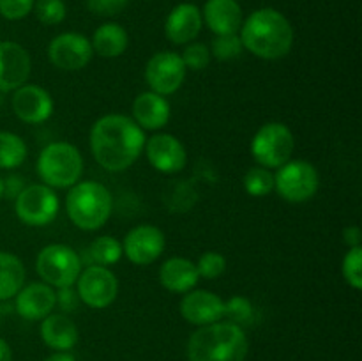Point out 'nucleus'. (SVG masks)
<instances>
[{"mask_svg":"<svg viewBox=\"0 0 362 361\" xmlns=\"http://www.w3.org/2000/svg\"><path fill=\"white\" fill-rule=\"evenodd\" d=\"M250 342L244 328L233 322L200 326L187 340V361H244Z\"/></svg>","mask_w":362,"mask_h":361,"instance_id":"3","label":"nucleus"},{"mask_svg":"<svg viewBox=\"0 0 362 361\" xmlns=\"http://www.w3.org/2000/svg\"><path fill=\"white\" fill-rule=\"evenodd\" d=\"M74 285L81 303L98 310L110 306L119 294V280L105 265H88L87 269H81Z\"/></svg>","mask_w":362,"mask_h":361,"instance_id":"11","label":"nucleus"},{"mask_svg":"<svg viewBox=\"0 0 362 361\" xmlns=\"http://www.w3.org/2000/svg\"><path fill=\"white\" fill-rule=\"evenodd\" d=\"M55 297H57V306H60L64 311H67V314L76 310L78 303H80V297H78L76 289H73V287H62V289L55 290Z\"/></svg>","mask_w":362,"mask_h":361,"instance_id":"37","label":"nucleus"},{"mask_svg":"<svg viewBox=\"0 0 362 361\" xmlns=\"http://www.w3.org/2000/svg\"><path fill=\"white\" fill-rule=\"evenodd\" d=\"M148 163L161 173H177L186 166L187 152L182 142L170 133H156L145 142Z\"/></svg>","mask_w":362,"mask_h":361,"instance_id":"14","label":"nucleus"},{"mask_svg":"<svg viewBox=\"0 0 362 361\" xmlns=\"http://www.w3.org/2000/svg\"><path fill=\"white\" fill-rule=\"evenodd\" d=\"M200 282L197 264L186 257H172L159 268V283L173 294H186Z\"/></svg>","mask_w":362,"mask_h":361,"instance_id":"23","label":"nucleus"},{"mask_svg":"<svg viewBox=\"0 0 362 361\" xmlns=\"http://www.w3.org/2000/svg\"><path fill=\"white\" fill-rule=\"evenodd\" d=\"M35 170L42 184L53 190H66L81 179L83 156L69 142H52L39 152Z\"/></svg>","mask_w":362,"mask_h":361,"instance_id":"5","label":"nucleus"},{"mask_svg":"<svg viewBox=\"0 0 362 361\" xmlns=\"http://www.w3.org/2000/svg\"><path fill=\"white\" fill-rule=\"evenodd\" d=\"M202 20L214 35L237 34L243 25V7L237 0H207L202 11Z\"/></svg>","mask_w":362,"mask_h":361,"instance_id":"21","label":"nucleus"},{"mask_svg":"<svg viewBox=\"0 0 362 361\" xmlns=\"http://www.w3.org/2000/svg\"><path fill=\"white\" fill-rule=\"evenodd\" d=\"M30 55L14 41H0V92H14L30 76Z\"/></svg>","mask_w":362,"mask_h":361,"instance_id":"16","label":"nucleus"},{"mask_svg":"<svg viewBox=\"0 0 362 361\" xmlns=\"http://www.w3.org/2000/svg\"><path fill=\"white\" fill-rule=\"evenodd\" d=\"M341 273L345 282L352 289H362V246L349 248L346 255L343 257Z\"/></svg>","mask_w":362,"mask_h":361,"instance_id":"30","label":"nucleus"},{"mask_svg":"<svg viewBox=\"0 0 362 361\" xmlns=\"http://www.w3.org/2000/svg\"><path fill=\"white\" fill-rule=\"evenodd\" d=\"M27 144L11 131H0V168L14 170L27 159Z\"/></svg>","mask_w":362,"mask_h":361,"instance_id":"26","label":"nucleus"},{"mask_svg":"<svg viewBox=\"0 0 362 361\" xmlns=\"http://www.w3.org/2000/svg\"><path fill=\"white\" fill-rule=\"evenodd\" d=\"M94 57L90 39L78 32H64L48 45V59L57 69L80 71L88 66Z\"/></svg>","mask_w":362,"mask_h":361,"instance_id":"12","label":"nucleus"},{"mask_svg":"<svg viewBox=\"0 0 362 361\" xmlns=\"http://www.w3.org/2000/svg\"><path fill=\"white\" fill-rule=\"evenodd\" d=\"M41 338L55 353H69L80 340L76 324L64 314H49L41 321Z\"/></svg>","mask_w":362,"mask_h":361,"instance_id":"22","label":"nucleus"},{"mask_svg":"<svg viewBox=\"0 0 362 361\" xmlns=\"http://www.w3.org/2000/svg\"><path fill=\"white\" fill-rule=\"evenodd\" d=\"M166 246L165 234L156 225H138L126 234L122 253L136 265H148L158 260Z\"/></svg>","mask_w":362,"mask_h":361,"instance_id":"13","label":"nucleus"},{"mask_svg":"<svg viewBox=\"0 0 362 361\" xmlns=\"http://www.w3.org/2000/svg\"><path fill=\"white\" fill-rule=\"evenodd\" d=\"M296 140L286 124L267 122L251 140V156L264 168H279L292 159Z\"/></svg>","mask_w":362,"mask_h":361,"instance_id":"7","label":"nucleus"},{"mask_svg":"<svg viewBox=\"0 0 362 361\" xmlns=\"http://www.w3.org/2000/svg\"><path fill=\"white\" fill-rule=\"evenodd\" d=\"M243 52V41L237 34L216 35L211 45V55H214L218 60H233L240 57Z\"/></svg>","mask_w":362,"mask_h":361,"instance_id":"32","label":"nucleus"},{"mask_svg":"<svg viewBox=\"0 0 362 361\" xmlns=\"http://www.w3.org/2000/svg\"><path fill=\"white\" fill-rule=\"evenodd\" d=\"M274 190L281 198L292 204H300L317 195L320 188V176L313 163L306 159H290L276 168Z\"/></svg>","mask_w":362,"mask_h":361,"instance_id":"8","label":"nucleus"},{"mask_svg":"<svg viewBox=\"0 0 362 361\" xmlns=\"http://www.w3.org/2000/svg\"><path fill=\"white\" fill-rule=\"evenodd\" d=\"M186 66L182 57L175 52H158L148 59L145 66V81L148 91L161 96H172L182 87L186 80Z\"/></svg>","mask_w":362,"mask_h":361,"instance_id":"10","label":"nucleus"},{"mask_svg":"<svg viewBox=\"0 0 362 361\" xmlns=\"http://www.w3.org/2000/svg\"><path fill=\"white\" fill-rule=\"evenodd\" d=\"M255 317V308L251 304V301L244 296H232L230 299L225 301V317L228 322L233 324L244 326L251 324Z\"/></svg>","mask_w":362,"mask_h":361,"instance_id":"29","label":"nucleus"},{"mask_svg":"<svg viewBox=\"0 0 362 361\" xmlns=\"http://www.w3.org/2000/svg\"><path fill=\"white\" fill-rule=\"evenodd\" d=\"M194 264H197V271L200 278L216 280L225 273L226 258L218 251H205Z\"/></svg>","mask_w":362,"mask_h":361,"instance_id":"33","label":"nucleus"},{"mask_svg":"<svg viewBox=\"0 0 362 361\" xmlns=\"http://www.w3.org/2000/svg\"><path fill=\"white\" fill-rule=\"evenodd\" d=\"M90 257L95 265H108L117 264L122 257V243L113 236H101L90 244Z\"/></svg>","mask_w":362,"mask_h":361,"instance_id":"28","label":"nucleus"},{"mask_svg":"<svg viewBox=\"0 0 362 361\" xmlns=\"http://www.w3.org/2000/svg\"><path fill=\"white\" fill-rule=\"evenodd\" d=\"M25 265L14 253L0 251V301L16 296L25 285Z\"/></svg>","mask_w":362,"mask_h":361,"instance_id":"25","label":"nucleus"},{"mask_svg":"<svg viewBox=\"0 0 362 361\" xmlns=\"http://www.w3.org/2000/svg\"><path fill=\"white\" fill-rule=\"evenodd\" d=\"M60 200L55 190L46 184H30L16 195L14 211L18 219L28 227H46L57 218Z\"/></svg>","mask_w":362,"mask_h":361,"instance_id":"9","label":"nucleus"},{"mask_svg":"<svg viewBox=\"0 0 362 361\" xmlns=\"http://www.w3.org/2000/svg\"><path fill=\"white\" fill-rule=\"evenodd\" d=\"M182 62L186 69L202 71L209 66L211 62V50L204 45V42H189L186 50L182 52Z\"/></svg>","mask_w":362,"mask_h":361,"instance_id":"34","label":"nucleus"},{"mask_svg":"<svg viewBox=\"0 0 362 361\" xmlns=\"http://www.w3.org/2000/svg\"><path fill=\"white\" fill-rule=\"evenodd\" d=\"M4 197V179L0 177V198Z\"/></svg>","mask_w":362,"mask_h":361,"instance_id":"41","label":"nucleus"},{"mask_svg":"<svg viewBox=\"0 0 362 361\" xmlns=\"http://www.w3.org/2000/svg\"><path fill=\"white\" fill-rule=\"evenodd\" d=\"M11 105L20 120L27 124H42L52 117L55 103L46 88L34 84H25L13 92Z\"/></svg>","mask_w":362,"mask_h":361,"instance_id":"15","label":"nucleus"},{"mask_svg":"<svg viewBox=\"0 0 362 361\" xmlns=\"http://www.w3.org/2000/svg\"><path fill=\"white\" fill-rule=\"evenodd\" d=\"M92 50L98 53L99 57L105 59H117L122 55L129 45V35H127L126 28L122 25L115 23V21H108L95 28L94 35L90 39Z\"/></svg>","mask_w":362,"mask_h":361,"instance_id":"24","label":"nucleus"},{"mask_svg":"<svg viewBox=\"0 0 362 361\" xmlns=\"http://www.w3.org/2000/svg\"><path fill=\"white\" fill-rule=\"evenodd\" d=\"M35 0H0V16L9 21L23 20L32 13Z\"/></svg>","mask_w":362,"mask_h":361,"instance_id":"35","label":"nucleus"},{"mask_svg":"<svg viewBox=\"0 0 362 361\" xmlns=\"http://www.w3.org/2000/svg\"><path fill=\"white\" fill-rule=\"evenodd\" d=\"M113 211V198L108 188L95 180H78L66 197V212L71 223L85 232L105 227Z\"/></svg>","mask_w":362,"mask_h":361,"instance_id":"4","label":"nucleus"},{"mask_svg":"<svg viewBox=\"0 0 362 361\" xmlns=\"http://www.w3.org/2000/svg\"><path fill=\"white\" fill-rule=\"evenodd\" d=\"M0 361H13V349L4 338H0Z\"/></svg>","mask_w":362,"mask_h":361,"instance_id":"39","label":"nucleus"},{"mask_svg":"<svg viewBox=\"0 0 362 361\" xmlns=\"http://www.w3.org/2000/svg\"><path fill=\"white\" fill-rule=\"evenodd\" d=\"M202 11L194 4L182 2L170 11L165 21V34L173 45H189L202 30Z\"/></svg>","mask_w":362,"mask_h":361,"instance_id":"19","label":"nucleus"},{"mask_svg":"<svg viewBox=\"0 0 362 361\" xmlns=\"http://www.w3.org/2000/svg\"><path fill=\"white\" fill-rule=\"evenodd\" d=\"M361 239L362 232L359 227H349V229L343 230V241H345V244H349V248L361 246Z\"/></svg>","mask_w":362,"mask_h":361,"instance_id":"38","label":"nucleus"},{"mask_svg":"<svg viewBox=\"0 0 362 361\" xmlns=\"http://www.w3.org/2000/svg\"><path fill=\"white\" fill-rule=\"evenodd\" d=\"M180 315L193 326H207L225 317V299L211 290H189L180 301Z\"/></svg>","mask_w":362,"mask_h":361,"instance_id":"17","label":"nucleus"},{"mask_svg":"<svg viewBox=\"0 0 362 361\" xmlns=\"http://www.w3.org/2000/svg\"><path fill=\"white\" fill-rule=\"evenodd\" d=\"M131 113H133L131 119L144 131H158L168 124L172 108H170V103L165 96L145 91L134 98Z\"/></svg>","mask_w":362,"mask_h":361,"instance_id":"20","label":"nucleus"},{"mask_svg":"<svg viewBox=\"0 0 362 361\" xmlns=\"http://www.w3.org/2000/svg\"><path fill=\"white\" fill-rule=\"evenodd\" d=\"M35 18L42 25H59L66 20L67 7L64 0H35L34 9Z\"/></svg>","mask_w":362,"mask_h":361,"instance_id":"31","label":"nucleus"},{"mask_svg":"<svg viewBox=\"0 0 362 361\" xmlns=\"http://www.w3.org/2000/svg\"><path fill=\"white\" fill-rule=\"evenodd\" d=\"M35 271L53 289L73 287L81 273L80 255L67 244H48L37 253Z\"/></svg>","mask_w":362,"mask_h":361,"instance_id":"6","label":"nucleus"},{"mask_svg":"<svg viewBox=\"0 0 362 361\" xmlns=\"http://www.w3.org/2000/svg\"><path fill=\"white\" fill-rule=\"evenodd\" d=\"M126 6L127 0H87V7L98 16H115Z\"/></svg>","mask_w":362,"mask_h":361,"instance_id":"36","label":"nucleus"},{"mask_svg":"<svg viewBox=\"0 0 362 361\" xmlns=\"http://www.w3.org/2000/svg\"><path fill=\"white\" fill-rule=\"evenodd\" d=\"M145 142V131L122 113H108L95 120L88 137L92 156L108 172H122L133 166L144 152Z\"/></svg>","mask_w":362,"mask_h":361,"instance_id":"1","label":"nucleus"},{"mask_svg":"<svg viewBox=\"0 0 362 361\" xmlns=\"http://www.w3.org/2000/svg\"><path fill=\"white\" fill-rule=\"evenodd\" d=\"M55 306V289L45 282L23 285L20 292L14 296V308L18 315L27 321H42L46 315L53 314Z\"/></svg>","mask_w":362,"mask_h":361,"instance_id":"18","label":"nucleus"},{"mask_svg":"<svg viewBox=\"0 0 362 361\" xmlns=\"http://www.w3.org/2000/svg\"><path fill=\"white\" fill-rule=\"evenodd\" d=\"M244 191L251 197H267L274 191V173L264 166H253L246 172L243 179Z\"/></svg>","mask_w":362,"mask_h":361,"instance_id":"27","label":"nucleus"},{"mask_svg":"<svg viewBox=\"0 0 362 361\" xmlns=\"http://www.w3.org/2000/svg\"><path fill=\"white\" fill-rule=\"evenodd\" d=\"M45 361H76V357L71 353H53Z\"/></svg>","mask_w":362,"mask_h":361,"instance_id":"40","label":"nucleus"},{"mask_svg":"<svg viewBox=\"0 0 362 361\" xmlns=\"http://www.w3.org/2000/svg\"><path fill=\"white\" fill-rule=\"evenodd\" d=\"M244 50L264 60H278L290 53L293 46V27L278 9L262 7L253 11L240 25Z\"/></svg>","mask_w":362,"mask_h":361,"instance_id":"2","label":"nucleus"}]
</instances>
